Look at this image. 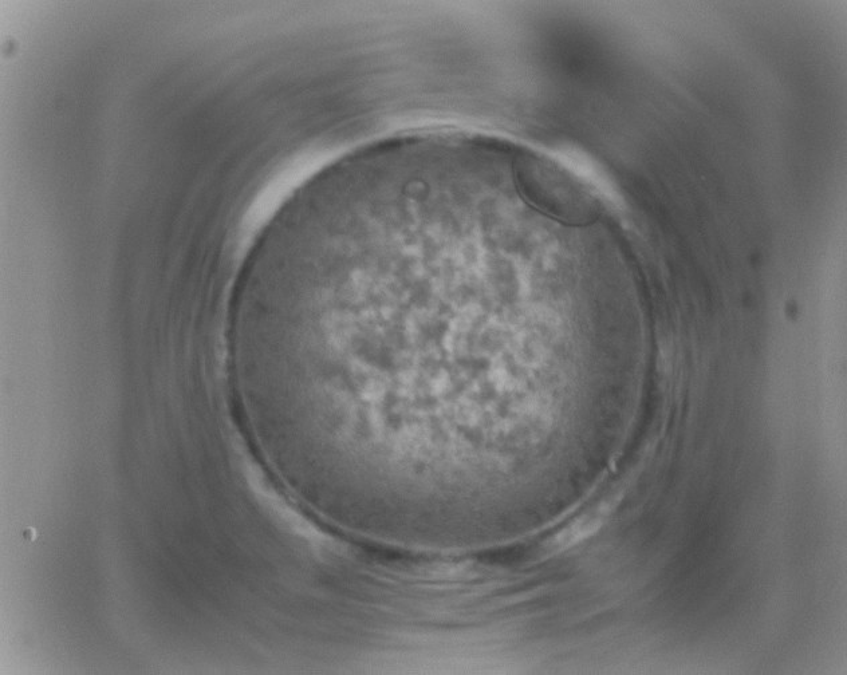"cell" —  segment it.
I'll use <instances>...</instances> for the list:
<instances>
[{
    "label": "cell",
    "mask_w": 847,
    "mask_h": 675,
    "mask_svg": "<svg viewBox=\"0 0 847 675\" xmlns=\"http://www.w3.org/2000/svg\"><path fill=\"white\" fill-rule=\"evenodd\" d=\"M604 520L605 515L602 509L578 517L547 542L546 550L551 554H559V552L569 550V548L585 542L586 539L600 530Z\"/></svg>",
    "instance_id": "1"
}]
</instances>
